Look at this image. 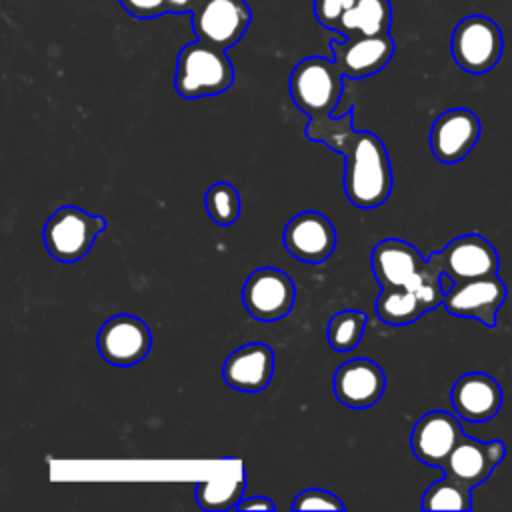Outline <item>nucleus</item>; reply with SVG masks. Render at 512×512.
Segmentation results:
<instances>
[{
	"instance_id": "7",
	"label": "nucleus",
	"mask_w": 512,
	"mask_h": 512,
	"mask_svg": "<svg viewBox=\"0 0 512 512\" xmlns=\"http://www.w3.org/2000/svg\"><path fill=\"white\" fill-rule=\"evenodd\" d=\"M452 284L498 274L500 258L496 248L480 234H464L448 242L430 258Z\"/></svg>"
},
{
	"instance_id": "17",
	"label": "nucleus",
	"mask_w": 512,
	"mask_h": 512,
	"mask_svg": "<svg viewBox=\"0 0 512 512\" xmlns=\"http://www.w3.org/2000/svg\"><path fill=\"white\" fill-rule=\"evenodd\" d=\"M332 388L340 404L348 408H368L384 394L386 376L376 362L356 358L340 364L334 372Z\"/></svg>"
},
{
	"instance_id": "5",
	"label": "nucleus",
	"mask_w": 512,
	"mask_h": 512,
	"mask_svg": "<svg viewBox=\"0 0 512 512\" xmlns=\"http://www.w3.org/2000/svg\"><path fill=\"white\" fill-rule=\"evenodd\" d=\"M504 40L500 26L482 14L462 18L450 38V52L454 62L468 74L490 72L502 56Z\"/></svg>"
},
{
	"instance_id": "20",
	"label": "nucleus",
	"mask_w": 512,
	"mask_h": 512,
	"mask_svg": "<svg viewBox=\"0 0 512 512\" xmlns=\"http://www.w3.org/2000/svg\"><path fill=\"white\" fill-rule=\"evenodd\" d=\"M440 304V298L424 290L408 286H384L376 298V314L386 324L406 326Z\"/></svg>"
},
{
	"instance_id": "25",
	"label": "nucleus",
	"mask_w": 512,
	"mask_h": 512,
	"mask_svg": "<svg viewBox=\"0 0 512 512\" xmlns=\"http://www.w3.org/2000/svg\"><path fill=\"white\" fill-rule=\"evenodd\" d=\"M366 326V314L358 310H342L328 324V342L336 352H350L358 346Z\"/></svg>"
},
{
	"instance_id": "2",
	"label": "nucleus",
	"mask_w": 512,
	"mask_h": 512,
	"mask_svg": "<svg viewBox=\"0 0 512 512\" xmlns=\"http://www.w3.org/2000/svg\"><path fill=\"white\" fill-rule=\"evenodd\" d=\"M372 272L378 284L384 286H408L424 290L444 302L446 286L438 266L424 260L422 254L400 238H386L372 250Z\"/></svg>"
},
{
	"instance_id": "16",
	"label": "nucleus",
	"mask_w": 512,
	"mask_h": 512,
	"mask_svg": "<svg viewBox=\"0 0 512 512\" xmlns=\"http://www.w3.org/2000/svg\"><path fill=\"white\" fill-rule=\"evenodd\" d=\"M330 50L334 62L342 74L352 80H360L380 72L394 56V40L384 36H350L344 40H332Z\"/></svg>"
},
{
	"instance_id": "8",
	"label": "nucleus",
	"mask_w": 512,
	"mask_h": 512,
	"mask_svg": "<svg viewBox=\"0 0 512 512\" xmlns=\"http://www.w3.org/2000/svg\"><path fill=\"white\" fill-rule=\"evenodd\" d=\"M190 16L196 40L220 50L232 48L252 22V10L246 0H200Z\"/></svg>"
},
{
	"instance_id": "27",
	"label": "nucleus",
	"mask_w": 512,
	"mask_h": 512,
	"mask_svg": "<svg viewBox=\"0 0 512 512\" xmlns=\"http://www.w3.org/2000/svg\"><path fill=\"white\" fill-rule=\"evenodd\" d=\"M354 0H312L314 4V18L328 30H336V24L344 10Z\"/></svg>"
},
{
	"instance_id": "28",
	"label": "nucleus",
	"mask_w": 512,
	"mask_h": 512,
	"mask_svg": "<svg viewBox=\"0 0 512 512\" xmlns=\"http://www.w3.org/2000/svg\"><path fill=\"white\" fill-rule=\"evenodd\" d=\"M120 6L134 18L146 20L168 14L166 0H120Z\"/></svg>"
},
{
	"instance_id": "4",
	"label": "nucleus",
	"mask_w": 512,
	"mask_h": 512,
	"mask_svg": "<svg viewBox=\"0 0 512 512\" xmlns=\"http://www.w3.org/2000/svg\"><path fill=\"white\" fill-rule=\"evenodd\" d=\"M344 88V74L334 60L308 56L290 74L292 102L310 118H330Z\"/></svg>"
},
{
	"instance_id": "24",
	"label": "nucleus",
	"mask_w": 512,
	"mask_h": 512,
	"mask_svg": "<svg viewBox=\"0 0 512 512\" xmlns=\"http://www.w3.org/2000/svg\"><path fill=\"white\" fill-rule=\"evenodd\" d=\"M204 206L208 216L218 226H230L240 216L242 200L238 190L228 182H216L212 184L204 194Z\"/></svg>"
},
{
	"instance_id": "1",
	"label": "nucleus",
	"mask_w": 512,
	"mask_h": 512,
	"mask_svg": "<svg viewBox=\"0 0 512 512\" xmlns=\"http://www.w3.org/2000/svg\"><path fill=\"white\" fill-rule=\"evenodd\" d=\"M352 120V110L340 118H310L306 136L344 154L346 198L354 206L370 210L380 206L392 192L390 158L382 140L372 132L354 130Z\"/></svg>"
},
{
	"instance_id": "3",
	"label": "nucleus",
	"mask_w": 512,
	"mask_h": 512,
	"mask_svg": "<svg viewBox=\"0 0 512 512\" xmlns=\"http://www.w3.org/2000/svg\"><path fill=\"white\" fill-rule=\"evenodd\" d=\"M234 82V68L226 50L206 42L186 44L176 60L174 88L182 98L196 100L226 92Z\"/></svg>"
},
{
	"instance_id": "10",
	"label": "nucleus",
	"mask_w": 512,
	"mask_h": 512,
	"mask_svg": "<svg viewBox=\"0 0 512 512\" xmlns=\"http://www.w3.org/2000/svg\"><path fill=\"white\" fill-rule=\"evenodd\" d=\"M296 298V286L288 274L278 268L254 270L242 290V302L248 314L260 322L284 318Z\"/></svg>"
},
{
	"instance_id": "23",
	"label": "nucleus",
	"mask_w": 512,
	"mask_h": 512,
	"mask_svg": "<svg viewBox=\"0 0 512 512\" xmlns=\"http://www.w3.org/2000/svg\"><path fill=\"white\" fill-rule=\"evenodd\" d=\"M468 486L462 482L444 476L442 480L430 484L422 496L424 510H470L472 496Z\"/></svg>"
},
{
	"instance_id": "11",
	"label": "nucleus",
	"mask_w": 512,
	"mask_h": 512,
	"mask_svg": "<svg viewBox=\"0 0 512 512\" xmlns=\"http://www.w3.org/2000/svg\"><path fill=\"white\" fill-rule=\"evenodd\" d=\"M150 346V328L144 320L130 314L112 316L98 332L100 356L114 366H132L144 360Z\"/></svg>"
},
{
	"instance_id": "14",
	"label": "nucleus",
	"mask_w": 512,
	"mask_h": 512,
	"mask_svg": "<svg viewBox=\"0 0 512 512\" xmlns=\"http://www.w3.org/2000/svg\"><path fill=\"white\" fill-rule=\"evenodd\" d=\"M504 456L506 446L502 440L480 442L464 434L446 458L442 470L444 476H450L468 488H476L484 480H488V476L504 460Z\"/></svg>"
},
{
	"instance_id": "30",
	"label": "nucleus",
	"mask_w": 512,
	"mask_h": 512,
	"mask_svg": "<svg viewBox=\"0 0 512 512\" xmlns=\"http://www.w3.org/2000/svg\"><path fill=\"white\" fill-rule=\"evenodd\" d=\"M168 12L172 14H192L200 0H166Z\"/></svg>"
},
{
	"instance_id": "12",
	"label": "nucleus",
	"mask_w": 512,
	"mask_h": 512,
	"mask_svg": "<svg viewBox=\"0 0 512 512\" xmlns=\"http://www.w3.org/2000/svg\"><path fill=\"white\" fill-rule=\"evenodd\" d=\"M480 132V120L472 110H446L430 128V150L442 164H456L476 146Z\"/></svg>"
},
{
	"instance_id": "15",
	"label": "nucleus",
	"mask_w": 512,
	"mask_h": 512,
	"mask_svg": "<svg viewBox=\"0 0 512 512\" xmlns=\"http://www.w3.org/2000/svg\"><path fill=\"white\" fill-rule=\"evenodd\" d=\"M462 436L464 432L456 416L444 410H432L414 424L410 446L420 462L442 468Z\"/></svg>"
},
{
	"instance_id": "22",
	"label": "nucleus",
	"mask_w": 512,
	"mask_h": 512,
	"mask_svg": "<svg viewBox=\"0 0 512 512\" xmlns=\"http://www.w3.org/2000/svg\"><path fill=\"white\" fill-rule=\"evenodd\" d=\"M392 4L390 0H354L336 24V32L350 36H384L390 34Z\"/></svg>"
},
{
	"instance_id": "18",
	"label": "nucleus",
	"mask_w": 512,
	"mask_h": 512,
	"mask_svg": "<svg viewBox=\"0 0 512 512\" xmlns=\"http://www.w3.org/2000/svg\"><path fill=\"white\" fill-rule=\"evenodd\" d=\"M450 402L460 418L486 422L492 420L502 406V388L484 372H468L454 382Z\"/></svg>"
},
{
	"instance_id": "29",
	"label": "nucleus",
	"mask_w": 512,
	"mask_h": 512,
	"mask_svg": "<svg viewBox=\"0 0 512 512\" xmlns=\"http://www.w3.org/2000/svg\"><path fill=\"white\" fill-rule=\"evenodd\" d=\"M238 510H276V504L266 496H250L236 504Z\"/></svg>"
},
{
	"instance_id": "21",
	"label": "nucleus",
	"mask_w": 512,
	"mask_h": 512,
	"mask_svg": "<svg viewBox=\"0 0 512 512\" xmlns=\"http://www.w3.org/2000/svg\"><path fill=\"white\" fill-rule=\"evenodd\" d=\"M246 488V472L242 462L222 464L212 476L196 484V502L202 510L236 508Z\"/></svg>"
},
{
	"instance_id": "9",
	"label": "nucleus",
	"mask_w": 512,
	"mask_h": 512,
	"mask_svg": "<svg viewBox=\"0 0 512 512\" xmlns=\"http://www.w3.org/2000/svg\"><path fill=\"white\" fill-rule=\"evenodd\" d=\"M506 296V282L498 274H492L452 284L444 294L442 306L454 316L474 318L492 328L496 326V316L506 302Z\"/></svg>"
},
{
	"instance_id": "13",
	"label": "nucleus",
	"mask_w": 512,
	"mask_h": 512,
	"mask_svg": "<svg viewBox=\"0 0 512 512\" xmlns=\"http://www.w3.org/2000/svg\"><path fill=\"white\" fill-rule=\"evenodd\" d=\"M282 244L294 258L320 264L336 248V230L324 214L304 210L288 220L282 232Z\"/></svg>"
},
{
	"instance_id": "19",
	"label": "nucleus",
	"mask_w": 512,
	"mask_h": 512,
	"mask_svg": "<svg viewBox=\"0 0 512 512\" xmlns=\"http://www.w3.org/2000/svg\"><path fill=\"white\" fill-rule=\"evenodd\" d=\"M274 374V352L268 344L252 342L234 350L224 366V382L240 392H260L264 390Z\"/></svg>"
},
{
	"instance_id": "6",
	"label": "nucleus",
	"mask_w": 512,
	"mask_h": 512,
	"mask_svg": "<svg viewBox=\"0 0 512 512\" xmlns=\"http://www.w3.org/2000/svg\"><path fill=\"white\" fill-rule=\"evenodd\" d=\"M104 228V218L76 206H62L48 218L42 240L50 256L58 262H78L88 254Z\"/></svg>"
},
{
	"instance_id": "26",
	"label": "nucleus",
	"mask_w": 512,
	"mask_h": 512,
	"mask_svg": "<svg viewBox=\"0 0 512 512\" xmlns=\"http://www.w3.org/2000/svg\"><path fill=\"white\" fill-rule=\"evenodd\" d=\"M292 508L294 510H344L346 506L332 492H326L320 488H308L294 498Z\"/></svg>"
}]
</instances>
